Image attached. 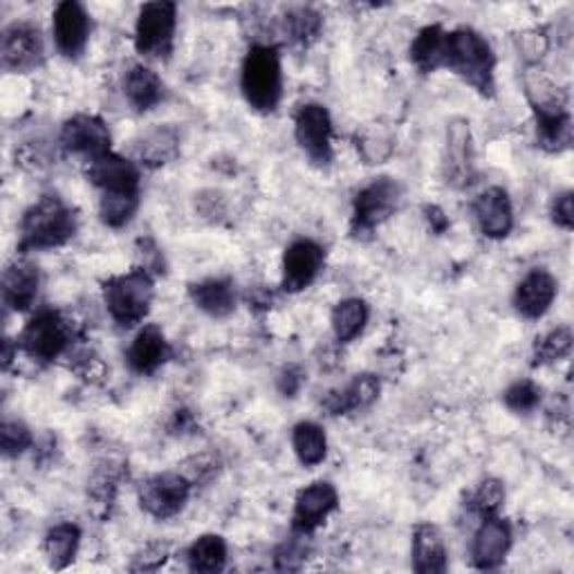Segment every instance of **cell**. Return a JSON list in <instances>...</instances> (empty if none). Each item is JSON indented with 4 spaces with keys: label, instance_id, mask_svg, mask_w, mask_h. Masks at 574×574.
Returning <instances> with one entry per match:
<instances>
[{
    "label": "cell",
    "instance_id": "cell-32",
    "mask_svg": "<svg viewBox=\"0 0 574 574\" xmlns=\"http://www.w3.org/2000/svg\"><path fill=\"white\" fill-rule=\"evenodd\" d=\"M186 563L191 572H220L227 563V544L218 534H203L188 546Z\"/></svg>",
    "mask_w": 574,
    "mask_h": 574
},
{
    "label": "cell",
    "instance_id": "cell-19",
    "mask_svg": "<svg viewBox=\"0 0 574 574\" xmlns=\"http://www.w3.org/2000/svg\"><path fill=\"white\" fill-rule=\"evenodd\" d=\"M557 279L548 270H532L514 292L516 313L529 321L541 319L557 298Z\"/></svg>",
    "mask_w": 574,
    "mask_h": 574
},
{
    "label": "cell",
    "instance_id": "cell-12",
    "mask_svg": "<svg viewBox=\"0 0 574 574\" xmlns=\"http://www.w3.org/2000/svg\"><path fill=\"white\" fill-rule=\"evenodd\" d=\"M326 265V249L310 241L298 239L283 254V290L301 292L310 288Z\"/></svg>",
    "mask_w": 574,
    "mask_h": 574
},
{
    "label": "cell",
    "instance_id": "cell-36",
    "mask_svg": "<svg viewBox=\"0 0 574 574\" xmlns=\"http://www.w3.org/2000/svg\"><path fill=\"white\" fill-rule=\"evenodd\" d=\"M137 207H139V196H101L99 216L108 227L120 229L131 222Z\"/></svg>",
    "mask_w": 574,
    "mask_h": 574
},
{
    "label": "cell",
    "instance_id": "cell-30",
    "mask_svg": "<svg viewBox=\"0 0 574 574\" xmlns=\"http://www.w3.org/2000/svg\"><path fill=\"white\" fill-rule=\"evenodd\" d=\"M292 447L294 453L305 467H317L326 461L328 455V440L326 431L315 423H298L292 429Z\"/></svg>",
    "mask_w": 574,
    "mask_h": 574
},
{
    "label": "cell",
    "instance_id": "cell-42",
    "mask_svg": "<svg viewBox=\"0 0 574 574\" xmlns=\"http://www.w3.org/2000/svg\"><path fill=\"white\" fill-rule=\"evenodd\" d=\"M167 548L164 546H150L144 554L135 557L133 570H158L167 561Z\"/></svg>",
    "mask_w": 574,
    "mask_h": 574
},
{
    "label": "cell",
    "instance_id": "cell-8",
    "mask_svg": "<svg viewBox=\"0 0 574 574\" xmlns=\"http://www.w3.org/2000/svg\"><path fill=\"white\" fill-rule=\"evenodd\" d=\"M294 137L313 164L326 169L332 162V120L326 106L305 103L294 114Z\"/></svg>",
    "mask_w": 574,
    "mask_h": 574
},
{
    "label": "cell",
    "instance_id": "cell-1",
    "mask_svg": "<svg viewBox=\"0 0 574 574\" xmlns=\"http://www.w3.org/2000/svg\"><path fill=\"white\" fill-rule=\"evenodd\" d=\"M444 68L461 76L478 95L491 97L496 90L493 70L496 57L487 38L472 27H457L447 32Z\"/></svg>",
    "mask_w": 574,
    "mask_h": 574
},
{
    "label": "cell",
    "instance_id": "cell-29",
    "mask_svg": "<svg viewBox=\"0 0 574 574\" xmlns=\"http://www.w3.org/2000/svg\"><path fill=\"white\" fill-rule=\"evenodd\" d=\"M537 118V139L550 150H565L572 142V118L567 108H550V110H534Z\"/></svg>",
    "mask_w": 574,
    "mask_h": 574
},
{
    "label": "cell",
    "instance_id": "cell-3",
    "mask_svg": "<svg viewBox=\"0 0 574 574\" xmlns=\"http://www.w3.org/2000/svg\"><path fill=\"white\" fill-rule=\"evenodd\" d=\"M241 88L247 103L258 112H274L283 95L281 57L272 46H252L241 72Z\"/></svg>",
    "mask_w": 574,
    "mask_h": 574
},
{
    "label": "cell",
    "instance_id": "cell-43",
    "mask_svg": "<svg viewBox=\"0 0 574 574\" xmlns=\"http://www.w3.org/2000/svg\"><path fill=\"white\" fill-rule=\"evenodd\" d=\"M301 559H303V548L296 541L285 544L277 552V567L279 570H296L301 565Z\"/></svg>",
    "mask_w": 574,
    "mask_h": 574
},
{
    "label": "cell",
    "instance_id": "cell-20",
    "mask_svg": "<svg viewBox=\"0 0 574 574\" xmlns=\"http://www.w3.org/2000/svg\"><path fill=\"white\" fill-rule=\"evenodd\" d=\"M38 288H41V274L38 267L25 258L14 260L3 272V301L10 310L25 313L36 303Z\"/></svg>",
    "mask_w": 574,
    "mask_h": 574
},
{
    "label": "cell",
    "instance_id": "cell-24",
    "mask_svg": "<svg viewBox=\"0 0 574 574\" xmlns=\"http://www.w3.org/2000/svg\"><path fill=\"white\" fill-rule=\"evenodd\" d=\"M379 395V379L375 375H357L346 389L334 391L326 398L323 408L330 415H349L370 406Z\"/></svg>",
    "mask_w": 574,
    "mask_h": 574
},
{
    "label": "cell",
    "instance_id": "cell-45",
    "mask_svg": "<svg viewBox=\"0 0 574 574\" xmlns=\"http://www.w3.org/2000/svg\"><path fill=\"white\" fill-rule=\"evenodd\" d=\"M3 364H5V368H10V364H12V341H10V339H5V355H3Z\"/></svg>",
    "mask_w": 574,
    "mask_h": 574
},
{
    "label": "cell",
    "instance_id": "cell-35",
    "mask_svg": "<svg viewBox=\"0 0 574 574\" xmlns=\"http://www.w3.org/2000/svg\"><path fill=\"white\" fill-rule=\"evenodd\" d=\"M357 150L366 164H381L393 150V137L389 131L379 126H368L357 135Z\"/></svg>",
    "mask_w": 574,
    "mask_h": 574
},
{
    "label": "cell",
    "instance_id": "cell-21",
    "mask_svg": "<svg viewBox=\"0 0 574 574\" xmlns=\"http://www.w3.org/2000/svg\"><path fill=\"white\" fill-rule=\"evenodd\" d=\"M129 366L137 375H152L171 359V346L158 326H144L129 349Z\"/></svg>",
    "mask_w": 574,
    "mask_h": 574
},
{
    "label": "cell",
    "instance_id": "cell-26",
    "mask_svg": "<svg viewBox=\"0 0 574 574\" xmlns=\"http://www.w3.org/2000/svg\"><path fill=\"white\" fill-rule=\"evenodd\" d=\"M178 152H180V135L171 126L152 129L137 142V160L150 169L173 162L178 158Z\"/></svg>",
    "mask_w": 574,
    "mask_h": 574
},
{
    "label": "cell",
    "instance_id": "cell-33",
    "mask_svg": "<svg viewBox=\"0 0 574 574\" xmlns=\"http://www.w3.org/2000/svg\"><path fill=\"white\" fill-rule=\"evenodd\" d=\"M323 19L313 8H294L285 16V32L294 44L310 46L315 38L321 34Z\"/></svg>",
    "mask_w": 574,
    "mask_h": 574
},
{
    "label": "cell",
    "instance_id": "cell-34",
    "mask_svg": "<svg viewBox=\"0 0 574 574\" xmlns=\"http://www.w3.org/2000/svg\"><path fill=\"white\" fill-rule=\"evenodd\" d=\"M572 351V332L570 328H554L546 332L541 339L534 343V366H546L561 362Z\"/></svg>",
    "mask_w": 574,
    "mask_h": 574
},
{
    "label": "cell",
    "instance_id": "cell-38",
    "mask_svg": "<svg viewBox=\"0 0 574 574\" xmlns=\"http://www.w3.org/2000/svg\"><path fill=\"white\" fill-rule=\"evenodd\" d=\"M505 406L514 413H532L541 402V389L532 379H521L505 391Z\"/></svg>",
    "mask_w": 574,
    "mask_h": 574
},
{
    "label": "cell",
    "instance_id": "cell-14",
    "mask_svg": "<svg viewBox=\"0 0 574 574\" xmlns=\"http://www.w3.org/2000/svg\"><path fill=\"white\" fill-rule=\"evenodd\" d=\"M474 142L467 120H453L447 129V150H444V175L455 188H465L476 178L474 162Z\"/></svg>",
    "mask_w": 574,
    "mask_h": 574
},
{
    "label": "cell",
    "instance_id": "cell-40",
    "mask_svg": "<svg viewBox=\"0 0 574 574\" xmlns=\"http://www.w3.org/2000/svg\"><path fill=\"white\" fill-rule=\"evenodd\" d=\"M552 220L561 229H572L574 227V200H572V191H565V194H559L552 203Z\"/></svg>",
    "mask_w": 574,
    "mask_h": 574
},
{
    "label": "cell",
    "instance_id": "cell-10",
    "mask_svg": "<svg viewBox=\"0 0 574 574\" xmlns=\"http://www.w3.org/2000/svg\"><path fill=\"white\" fill-rule=\"evenodd\" d=\"M0 59L10 72H32L46 59L41 29L27 21H16L5 27L0 41Z\"/></svg>",
    "mask_w": 574,
    "mask_h": 574
},
{
    "label": "cell",
    "instance_id": "cell-11",
    "mask_svg": "<svg viewBox=\"0 0 574 574\" xmlns=\"http://www.w3.org/2000/svg\"><path fill=\"white\" fill-rule=\"evenodd\" d=\"M61 146L72 156L95 162L110 152V131L95 114H74L61 129Z\"/></svg>",
    "mask_w": 574,
    "mask_h": 574
},
{
    "label": "cell",
    "instance_id": "cell-9",
    "mask_svg": "<svg viewBox=\"0 0 574 574\" xmlns=\"http://www.w3.org/2000/svg\"><path fill=\"white\" fill-rule=\"evenodd\" d=\"M188 493H191V480L182 474L167 472L142 480L137 499L146 514L158 521H167L184 510Z\"/></svg>",
    "mask_w": 574,
    "mask_h": 574
},
{
    "label": "cell",
    "instance_id": "cell-41",
    "mask_svg": "<svg viewBox=\"0 0 574 574\" xmlns=\"http://www.w3.org/2000/svg\"><path fill=\"white\" fill-rule=\"evenodd\" d=\"M518 48L527 59H541L548 50V38L541 32H523L518 36Z\"/></svg>",
    "mask_w": 574,
    "mask_h": 574
},
{
    "label": "cell",
    "instance_id": "cell-22",
    "mask_svg": "<svg viewBox=\"0 0 574 574\" xmlns=\"http://www.w3.org/2000/svg\"><path fill=\"white\" fill-rule=\"evenodd\" d=\"M413 570L419 574H442L447 572V548L436 525L419 523L413 529L411 544Z\"/></svg>",
    "mask_w": 574,
    "mask_h": 574
},
{
    "label": "cell",
    "instance_id": "cell-6",
    "mask_svg": "<svg viewBox=\"0 0 574 574\" xmlns=\"http://www.w3.org/2000/svg\"><path fill=\"white\" fill-rule=\"evenodd\" d=\"M72 343V328L57 310L36 313L23 328L19 343L32 359L54 362L59 359Z\"/></svg>",
    "mask_w": 574,
    "mask_h": 574
},
{
    "label": "cell",
    "instance_id": "cell-17",
    "mask_svg": "<svg viewBox=\"0 0 574 574\" xmlns=\"http://www.w3.org/2000/svg\"><path fill=\"white\" fill-rule=\"evenodd\" d=\"M474 216L480 232L487 239L501 241L514 227V209L508 191L501 186H491L474 200Z\"/></svg>",
    "mask_w": 574,
    "mask_h": 574
},
{
    "label": "cell",
    "instance_id": "cell-4",
    "mask_svg": "<svg viewBox=\"0 0 574 574\" xmlns=\"http://www.w3.org/2000/svg\"><path fill=\"white\" fill-rule=\"evenodd\" d=\"M152 296H156L152 277L142 270V267L133 272L112 277L103 283V303L108 315L122 328H133L146 319Z\"/></svg>",
    "mask_w": 574,
    "mask_h": 574
},
{
    "label": "cell",
    "instance_id": "cell-37",
    "mask_svg": "<svg viewBox=\"0 0 574 574\" xmlns=\"http://www.w3.org/2000/svg\"><path fill=\"white\" fill-rule=\"evenodd\" d=\"M503 503H505V487L501 480H496V478L483 480L472 496V508L483 518L499 516Z\"/></svg>",
    "mask_w": 574,
    "mask_h": 574
},
{
    "label": "cell",
    "instance_id": "cell-18",
    "mask_svg": "<svg viewBox=\"0 0 574 574\" xmlns=\"http://www.w3.org/2000/svg\"><path fill=\"white\" fill-rule=\"evenodd\" d=\"M510 548H512L510 523L499 516H489L483 521L474 537L472 561L478 570H493L505 561Z\"/></svg>",
    "mask_w": 574,
    "mask_h": 574
},
{
    "label": "cell",
    "instance_id": "cell-27",
    "mask_svg": "<svg viewBox=\"0 0 574 574\" xmlns=\"http://www.w3.org/2000/svg\"><path fill=\"white\" fill-rule=\"evenodd\" d=\"M444 46H447V29L442 25H429L419 29L411 44V61L423 72L431 74L444 68Z\"/></svg>",
    "mask_w": 574,
    "mask_h": 574
},
{
    "label": "cell",
    "instance_id": "cell-28",
    "mask_svg": "<svg viewBox=\"0 0 574 574\" xmlns=\"http://www.w3.org/2000/svg\"><path fill=\"white\" fill-rule=\"evenodd\" d=\"M80 544H82L80 525L59 523V525L50 527L46 534V539H44V554H46L48 565L54 570L68 567L74 561L76 550H80Z\"/></svg>",
    "mask_w": 574,
    "mask_h": 574
},
{
    "label": "cell",
    "instance_id": "cell-5",
    "mask_svg": "<svg viewBox=\"0 0 574 574\" xmlns=\"http://www.w3.org/2000/svg\"><path fill=\"white\" fill-rule=\"evenodd\" d=\"M178 25V8L169 0L146 3L135 25V50L146 59H169Z\"/></svg>",
    "mask_w": 574,
    "mask_h": 574
},
{
    "label": "cell",
    "instance_id": "cell-13",
    "mask_svg": "<svg viewBox=\"0 0 574 574\" xmlns=\"http://www.w3.org/2000/svg\"><path fill=\"white\" fill-rule=\"evenodd\" d=\"M339 505V493L330 483H313L305 489L298 491L294 501V514H292V529L298 537L313 534L319 525L326 523V518L337 510Z\"/></svg>",
    "mask_w": 574,
    "mask_h": 574
},
{
    "label": "cell",
    "instance_id": "cell-39",
    "mask_svg": "<svg viewBox=\"0 0 574 574\" xmlns=\"http://www.w3.org/2000/svg\"><path fill=\"white\" fill-rule=\"evenodd\" d=\"M0 447H3L5 457H19L32 447V433L19 419H5L3 429H0Z\"/></svg>",
    "mask_w": 574,
    "mask_h": 574
},
{
    "label": "cell",
    "instance_id": "cell-16",
    "mask_svg": "<svg viewBox=\"0 0 574 574\" xmlns=\"http://www.w3.org/2000/svg\"><path fill=\"white\" fill-rule=\"evenodd\" d=\"M88 178L101 191V196H139L137 167L114 152L90 162Z\"/></svg>",
    "mask_w": 574,
    "mask_h": 574
},
{
    "label": "cell",
    "instance_id": "cell-23",
    "mask_svg": "<svg viewBox=\"0 0 574 574\" xmlns=\"http://www.w3.org/2000/svg\"><path fill=\"white\" fill-rule=\"evenodd\" d=\"M191 301L196 303V308L213 319L229 317L236 310V290L232 281L224 279H209L188 288Z\"/></svg>",
    "mask_w": 574,
    "mask_h": 574
},
{
    "label": "cell",
    "instance_id": "cell-15",
    "mask_svg": "<svg viewBox=\"0 0 574 574\" xmlns=\"http://www.w3.org/2000/svg\"><path fill=\"white\" fill-rule=\"evenodd\" d=\"M52 32L59 52L68 59L82 57L90 38V16L84 5L65 0L52 14Z\"/></svg>",
    "mask_w": 574,
    "mask_h": 574
},
{
    "label": "cell",
    "instance_id": "cell-7",
    "mask_svg": "<svg viewBox=\"0 0 574 574\" xmlns=\"http://www.w3.org/2000/svg\"><path fill=\"white\" fill-rule=\"evenodd\" d=\"M402 186L393 178H377L355 196L351 229L355 236H364L387 222L398 209Z\"/></svg>",
    "mask_w": 574,
    "mask_h": 574
},
{
    "label": "cell",
    "instance_id": "cell-31",
    "mask_svg": "<svg viewBox=\"0 0 574 574\" xmlns=\"http://www.w3.org/2000/svg\"><path fill=\"white\" fill-rule=\"evenodd\" d=\"M368 323V305L362 298L339 301L332 310V330L337 341L351 343Z\"/></svg>",
    "mask_w": 574,
    "mask_h": 574
},
{
    "label": "cell",
    "instance_id": "cell-2",
    "mask_svg": "<svg viewBox=\"0 0 574 574\" xmlns=\"http://www.w3.org/2000/svg\"><path fill=\"white\" fill-rule=\"evenodd\" d=\"M76 213L57 194L38 198L21 220V249L44 252L63 247L76 234Z\"/></svg>",
    "mask_w": 574,
    "mask_h": 574
},
{
    "label": "cell",
    "instance_id": "cell-44",
    "mask_svg": "<svg viewBox=\"0 0 574 574\" xmlns=\"http://www.w3.org/2000/svg\"><path fill=\"white\" fill-rule=\"evenodd\" d=\"M425 216H427V220H429V224H431V229H433L436 234H442L444 229L449 227V220H447L444 211H442L440 207H436V205L427 207V209H425Z\"/></svg>",
    "mask_w": 574,
    "mask_h": 574
},
{
    "label": "cell",
    "instance_id": "cell-25",
    "mask_svg": "<svg viewBox=\"0 0 574 574\" xmlns=\"http://www.w3.org/2000/svg\"><path fill=\"white\" fill-rule=\"evenodd\" d=\"M124 93H126L129 103L135 110L146 112V110L156 108L164 99V84L148 65H133L126 72Z\"/></svg>",
    "mask_w": 574,
    "mask_h": 574
}]
</instances>
